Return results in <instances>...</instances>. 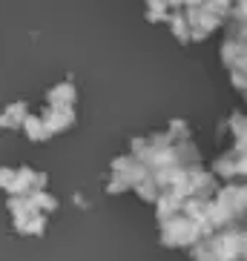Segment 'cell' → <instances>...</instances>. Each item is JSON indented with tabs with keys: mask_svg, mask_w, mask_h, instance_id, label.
I'll use <instances>...</instances> for the list:
<instances>
[{
	"mask_svg": "<svg viewBox=\"0 0 247 261\" xmlns=\"http://www.w3.org/2000/svg\"><path fill=\"white\" fill-rule=\"evenodd\" d=\"M26 103H12V107H6L3 109V115H0V126H6V129H20L23 126V121H26Z\"/></svg>",
	"mask_w": 247,
	"mask_h": 261,
	"instance_id": "6da1fadb",
	"label": "cell"
},
{
	"mask_svg": "<svg viewBox=\"0 0 247 261\" xmlns=\"http://www.w3.org/2000/svg\"><path fill=\"white\" fill-rule=\"evenodd\" d=\"M46 100L52 107H75V89L69 84H61V86H52L46 95Z\"/></svg>",
	"mask_w": 247,
	"mask_h": 261,
	"instance_id": "7a4b0ae2",
	"label": "cell"
}]
</instances>
